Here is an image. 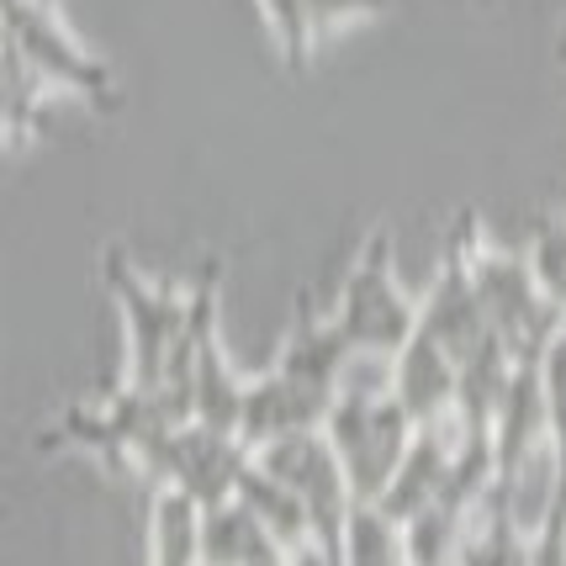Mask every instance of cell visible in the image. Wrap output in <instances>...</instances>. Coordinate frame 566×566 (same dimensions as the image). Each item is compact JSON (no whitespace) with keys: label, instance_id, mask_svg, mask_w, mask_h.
Here are the masks:
<instances>
[{"label":"cell","instance_id":"1","mask_svg":"<svg viewBox=\"0 0 566 566\" xmlns=\"http://www.w3.org/2000/svg\"><path fill=\"white\" fill-rule=\"evenodd\" d=\"M450 244L461 249L471 275V292L482 302V318L488 334L509 349L514 360H541V349L551 345V334L562 328V307H551L530 275V260L514 249H497L482 239V222L476 212H461L450 228Z\"/></svg>","mask_w":566,"mask_h":566},{"label":"cell","instance_id":"2","mask_svg":"<svg viewBox=\"0 0 566 566\" xmlns=\"http://www.w3.org/2000/svg\"><path fill=\"white\" fill-rule=\"evenodd\" d=\"M323 440L345 471L349 503H376L381 488L392 482L402 450L413 440V423L402 419L387 387L370 381H339V397L323 419Z\"/></svg>","mask_w":566,"mask_h":566},{"label":"cell","instance_id":"3","mask_svg":"<svg viewBox=\"0 0 566 566\" xmlns=\"http://www.w3.org/2000/svg\"><path fill=\"white\" fill-rule=\"evenodd\" d=\"M328 318L339 328V339L349 345L355 360H381L392 366L397 349L413 339L419 328V302H408V292L397 286L392 271V239L376 228L360 249V260L349 265L339 302L328 307Z\"/></svg>","mask_w":566,"mask_h":566},{"label":"cell","instance_id":"4","mask_svg":"<svg viewBox=\"0 0 566 566\" xmlns=\"http://www.w3.org/2000/svg\"><path fill=\"white\" fill-rule=\"evenodd\" d=\"M0 43L43 85L74 91V96H85L101 112H112L123 101L112 70L101 64L96 53L80 49V38L64 27V17L53 11L49 0H0Z\"/></svg>","mask_w":566,"mask_h":566},{"label":"cell","instance_id":"5","mask_svg":"<svg viewBox=\"0 0 566 566\" xmlns=\"http://www.w3.org/2000/svg\"><path fill=\"white\" fill-rule=\"evenodd\" d=\"M101 275L123 307L127 323V392H159V376L170 366V349L186 328V292L180 286H154L138 275L123 244L101 249Z\"/></svg>","mask_w":566,"mask_h":566},{"label":"cell","instance_id":"6","mask_svg":"<svg viewBox=\"0 0 566 566\" xmlns=\"http://www.w3.org/2000/svg\"><path fill=\"white\" fill-rule=\"evenodd\" d=\"M419 334L440 349L450 366L471 360L476 349L493 339V334H488V318H482V302H476V292H471L467 260H461V249L455 244L444 249L440 281H434L429 296L419 302Z\"/></svg>","mask_w":566,"mask_h":566},{"label":"cell","instance_id":"7","mask_svg":"<svg viewBox=\"0 0 566 566\" xmlns=\"http://www.w3.org/2000/svg\"><path fill=\"white\" fill-rule=\"evenodd\" d=\"M355 366V355L349 345L339 339V328L328 313H318V302L313 292L296 296V318L286 328V345L275 355V376H286L296 387H313V392H339V381H345V370Z\"/></svg>","mask_w":566,"mask_h":566},{"label":"cell","instance_id":"8","mask_svg":"<svg viewBox=\"0 0 566 566\" xmlns=\"http://www.w3.org/2000/svg\"><path fill=\"white\" fill-rule=\"evenodd\" d=\"M387 392L402 408V419L423 429V423H444L455 408V366L444 360L440 349L413 328V339L397 349L392 376H387Z\"/></svg>","mask_w":566,"mask_h":566},{"label":"cell","instance_id":"9","mask_svg":"<svg viewBox=\"0 0 566 566\" xmlns=\"http://www.w3.org/2000/svg\"><path fill=\"white\" fill-rule=\"evenodd\" d=\"M201 566H292L286 551L260 530L244 503H222L201 514Z\"/></svg>","mask_w":566,"mask_h":566},{"label":"cell","instance_id":"10","mask_svg":"<svg viewBox=\"0 0 566 566\" xmlns=\"http://www.w3.org/2000/svg\"><path fill=\"white\" fill-rule=\"evenodd\" d=\"M148 566H201V509L191 497L170 493V488H154Z\"/></svg>","mask_w":566,"mask_h":566},{"label":"cell","instance_id":"11","mask_svg":"<svg viewBox=\"0 0 566 566\" xmlns=\"http://www.w3.org/2000/svg\"><path fill=\"white\" fill-rule=\"evenodd\" d=\"M541 397H545V440H551V467H556V497L566 503V318L541 349Z\"/></svg>","mask_w":566,"mask_h":566},{"label":"cell","instance_id":"12","mask_svg":"<svg viewBox=\"0 0 566 566\" xmlns=\"http://www.w3.org/2000/svg\"><path fill=\"white\" fill-rule=\"evenodd\" d=\"M265 22H271L275 53L286 59V70H302L313 59V27H307V6L302 0H260Z\"/></svg>","mask_w":566,"mask_h":566},{"label":"cell","instance_id":"13","mask_svg":"<svg viewBox=\"0 0 566 566\" xmlns=\"http://www.w3.org/2000/svg\"><path fill=\"white\" fill-rule=\"evenodd\" d=\"M524 566H566V503H551L545 518L530 535V556Z\"/></svg>","mask_w":566,"mask_h":566},{"label":"cell","instance_id":"14","mask_svg":"<svg viewBox=\"0 0 566 566\" xmlns=\"http://www.w3.org/2000/svg\"><path fill=\"white\" fill-rule=\"evenodd\" d=\"M307 6V27H313V43H318L328 27L349 22V17H370V11H387L392 0H302Z\"/></svg>","mask_w":566,"mask_h":566},{"label":"cell","instance_id":"15","mask_svg":"<svg viewBox=\"0 0 566 566\" xmlns=\"http://www.w3.org/2000/svg\"><path fill=\"white\" fill-rule=\"evenodd\" d=\"M556 53H562V59H566V32H562V43H556Z\"/></svg>","mask_w":566,"mask_h":566}]
</instances>
